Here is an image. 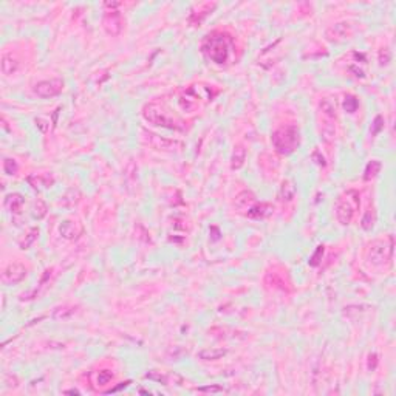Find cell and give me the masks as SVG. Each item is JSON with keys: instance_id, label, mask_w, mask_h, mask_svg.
<instances>
[{"instance_id": "obj_1", "label": "cell", "mask_w": 396, "mask_h": 396, "mask_svg": "<svg viewBox=\"0 0 396 396\" xmlns=\"http://www.w3.org/2000/svg\"><path fill=\"white\" fill-rule=\"evenodd\" d=\"M201 53L205 58L215 65H226L231 62L234 53H235V44L234 39L223 31H213L203 39L200 45Z\"/></svg>"}, {"instance_id": "obj_2", "label": "cell", "mask_w": 396, "mask_h": 396, "mask_svg": "<svg viewBox=\"0 0 396 396\" xmlns=\"http://www.w3.org/2000/svg\"><path fill=\"white\" fill-rule=\"evenodd\" d=\"M217 90H213L205 84H194L184 89L178 96V105L183 112L194 113L203 105H206L217 96Z\"/></svg>"}, {"instance_id": "obj_3", "label": "cell", "mask_w": 396, "mask_h": 396, "mask_svg": "<svg viewBox=\"0 0 396 396\" xmlns=\"http://www.w3.org/2000/svg\"><path fill=\"white\" fill-rule=\"evenodd\" d=\"M271 143L277 153L291 155L297 151L299 144H301V132L293 124L282 125L273 132Z\"/></svg>"}, {"instance_id": "obj_4", "label": "cell", "mask_w": 396, "mask_h": 396, "mask_svg": "<svg viewBox=\"0 0 396 396\" xmlns=\"http://www.w3.org/2000/svg\"><path fill=\"white\" fill-rule=\"evenodd\" d=\"M361 205V197L359 192L355 189H348L337 197L335 203V212L336 218L342 224V226H348V224L355 218L356 212Z\"/></svg>"}, {"instance_id": "obj_5", "label": "cell", "mask_w": 396, "mask_h": 396, "mask_svg": "<svg viewBox=\"0 0 396 396\" xmlns=\"http://www.w3.org/2000/svg\"><path fill=\"white\" fill-rule=\"evenodd\" d=\"M143 116L147 122H151L158 127L170 128V130H184V125L178 118H175L172 113H169L161 104L151 102L143 109Z\"/></svg>"}, {"instance_id": "obj_6", "label": "cell", "mask_w": 396, "mask_h": 396, "mask_svg": "<svg viewBox=\"0 0 396 396\" xmlns=\"http://www.w3.org/2000/svg\"><path fill=\"white\" fill-rule=\"evenodd\" d=\"M393 235H387L384 239H378L370 243L367 251V260L371 266H384L392 262L393 257Z\"/></svg>"}, {"instance_id": "obj_7", "label": "cell", "mask_w": 396, "mask_h": 396, "mask_svg": "<svg viewBox=\"0 0 396 396\" xmlns=\"http://www.w3.org/2000/svg\"><path fill=\"white\" fill-rule=\"evenodd\" d=\"M143 138L147 141L149 146H152L156 151H166V152H180L184 149V144L178 141V140H169V138L158 136L151 132H144L143 130Z\"/></svg>"}, {"instance_id": "obj_8", "label": "cell", "mask_w": 396, "mask_h": 396, "mask_svg": "<svg viewBox=\"0 0 396 396\" xmlns=\"http://www.w3.org/2000/svg\"><path fill=\"white\" fill-rule=\"evenodd\" d=\"M63 81L56 78V79H48V81H40L34 85V93L39 98H55V96L61 94L63 90Z\"/></svg>"}, {"instance_id": "obj_9", "label": "cell", "mask_w": 396, "mask_h": 396, "mask_svg": "<svg viewBox=\"0 0 396 396\" xmlns=\"http://www.w3.org/2000/svg\"><path fill=\"white\" fill-rule=\"evenodd\" d=\"M355 34V28L350 22H340V24H336L333 27H330L327 31H325V37L330 40V42H344V40H348L353 37Z\"/></svg>"}, {"instance_id": "obj_10", "label": "cell", "mask_w": 396, "mask_h": 396, "mask_svg": "<svg viewBox=\"0 0 396 396\" xmlns=\"http://www.w3.org/2000/svg\"><path fill=\"white\" fill-rule=\"evenodd\" d=\"M102 27L109 36H120L122 31V16L118 9L107 11L102 19Z\"/></svg>"}, {"instance_id": "obj_11", "label": "cell", "mask_w": 396, "mask_h": 396, "mask_svg": "<svg viewBox=\"0 0 396 396\" xmlns=\"http://www.w3.org/2000/svg\"><path fill=\"white\" fill-rule=\"evenodd\" d=\"M27 275V270L22 263H9L6 268L2 271V282L5 285H16L19 282H22Z\"/></svg>"}, {"instance_id": "obj_12", "label": "cell", "mask_w": 396, "mask_h": 396, "mask_svg": "<svg viewBox=\"0 0 396 396\" xmlns=\"http://www.w3.org/2000/svg\"><path fill=\"white\" fill-rule=\"evenodd\" d=\"M59 234H61V237L67 240H78L84 234V226L79 220L68 218V220H63L59 224Z\"/></svg>"}, {"instance_id": "obj_13", "label": "cell", "mask_w": 396, "mask_h": 396, "mask_svg": "<svg viewBox=\"0 0 396 396\" xmlns=\"http://www.w3.org/2000/svg\"><path fill=\"white\" fill-rule=\"evenodd\" d=\"M257 203V198H255V195L252 194L251 190H243V192H240V194L235 197V201H234V206H235V209H237L240 213H248L249 212V209L255 205Z\"/></svg>"}, {"instance_id": "obj_14", "label": "cell", "mask_w": 396, "mask_h": 396, "mask_svg": "<svg viewBox=\"0 0 396 396\" xmlns=\"http://www.w3.org/2000/svg\"><path fill=\"white\" fill-rule=\"evenodd\" d=\"M28 184L36 189V190H42V189H48L55 184V178H53L50 174H37V175H30L27 178Z\"/></svg>"}, {"instance_id": "obj_15", "label": "cell", "mask_w": 396, "mask_h": 396, "mask_svg": "<svg viewBox=\"0 0 396 396\" xmlns=\"http://www.w3.org/2000/svg\"><path fill=\"white\" fill-rule=\"evenodd\" d=\"M217 5L215 3H201L198 5L194 11H192L190 17H189V22L190 24H194V25H198L201 24L203 20H205L211 13H212V9L215 8Z\"/></svg>"}, {"instance_id": "obj_16", "label": "cell", "mask_w": 396, "mask_h": 396, "mask_svg": "<svg viewBox=\"0 0 396 396\" xmlns=\"http://www.w3.org/2000/svg\"><path fill=\"white\" fill-rule=\"evenodd\" d=\"M25 198L20 194H8L5 197V208L13 213V215H20L22 213Z\"/></svg>"}, {"instance_id": "obj_17", "label": "cell", "mask_w": 396, "mask_h": 396, "mask_svg": "<svg viewBox=\"0 0 396 396\" xmlns=\"http://www.w3.org/2000/svg\"><path fill=\"white\" fill-rule=\"evenodd\" d=\"M228 355V350L226 348H205L198 351V359L201 361H217L223 356Z\"/></svg>"}, {"instance_id": "obj_18", "label": "cell", "mask_w": 396, "mask_h": 396, "mask_svg": "<svg viewBox=\"0 0 396 396\" xmlns=\"http://www.w3.org/2000/svg\"><path fill=\"white\" fill-rule=\"evenodd\" d=\"M0 65H2V73L5 74V76H11V74H14L17 71L19 62L16 58H13V55H3Z\"/></svg>"}, {"instance_id": "obj_19", "label": "cell", "mask_w": 396, "mask_h": 396, "mask_svg": "<svg viewBox=\"0 0 396 396\" xmlns=\"http://www.w3.org/2000/svg\"><path fill=\"white\" fill-rule=\"evenodd\" d=\"M146 378H149V379H153V381H156V382H161V384H164V385H169V384H170V379H178V381H183V378L178 376V374L161 373V371H158V370H152V371L146 373Z\"/></svg>"}, {"instance_id": "obj_20", "label": "cell", "mask_w": 396, "mask_h": 396, "mask_svg": "<svg viewBox=\"0 0 396 396\" xmlns=\"http://www.w3.org/2000/svg\"><path fill=\"white\" fill-rule=\"evenodd\" d=\"M244 159H246V151L243 146H235L234 147V152H232V156H231V167L232 170H239L240 167H243L244 164Z\"/></svg>"}, {"instance_id": "obj_21", "label": "cell", "mask_w": 396, "mask_h": 396, "mask_svg": "<svg viewBox=\"0 0 396 396\" xmlns=\"http://www.w3.org/2000/svg\"><path fill=\"white\" fill-rule=\"evenodd\" d=\"M296 197V186L293 181L290 180H285L282 186H280V192H279V198L280 201H285V203H290L293 201V198Z\"/></svg>"}, {"instance_id": "obj_22", "label": "cell", "mask_w": 396, "mask_h": 396, "mask_svg": "<svg viewBox=\"0 0 396 396\" xmlns=\"http://www.w3.org/2000/svg\"><path fill=\"white\" fill-rule=\"evenodd\" d=\"M51 275H53V270L51 268L45 270L44 274H42V277H40V282H39L37 288H36V290H33V293L28 296V299H36L42 291L47 290V286L50 285V280H51ZM28 299H27V301H28Z\"/></svg>"}, {"instance_id": "obj_23", "label": "cell", "mask_w": 396, "mask_h": 396, "mask_svg": "<svg viewBox=\"0 0 396 396\" xmlns=\"http://www.w3.org/2000/svg\"><path fill=\"white\" fill-rule=\"evenodd\" d=\"M270 212H271L270 205H266V203H255V205L249 209V212L246 213V217H249V218H263V217L268 215Z\"/></svg>"}, {"instance_id": "obj_24", "label": "cell", "mask_w": 396, "mask_h": 396, "mask_svg": "<svg viewBox=\"0 0 396 396\" xmlns=\"http://www.w3.org/2000/svg\"><path fill=\"white\" fill-rule=\"evenodd\" d=\"M381 167H382V164H381V161H378V159H371V161H368V164L366 166V170H364V180L366 181L373 180L381 172Z\"/></svg>"}, {"instance_id": "obj_25", "label": "cell", "mask_w": 396, "mask_h": 396, "mask_svg": "<svg viewBox=\"0 0 396 396\" xmlns=\"http://www.w3.org/2000/svg\"><path fill=\"white\" fill-rule=\"evenodd\" d=\"M37 235H39V228H31L30 232L25 235V237L19 242V246H20V249H28L31 244H33L37 239Z\"/></svg>"}, {"instance_id": "obj_26", "label": "cell", "mask_w": 396, "mask_h": 396, "mask_svg": "<svg viewBox=\"0 0 396 396\" xmlns=\"http://www.w3.org/2000/svg\"><path fill=\"white\" fill-rule=\"evenodd\" d=\"M265 283L268 286H273V288H279V290H283L285 291V282L280 279L277 273H268L265 275Z\"/></svg>"}, {"instance_id": "obj_27", "label": "cell", "mask_w": 396, "mask_h": 396, "mask_svg": "<svg viewBox=\"0 0 396 396\" xmlns=\"http://www.w3.org/2000/svg\"><path fill=\"white\" fill-rule=\"evenodd\" d=\"M374 221H376V215H374V211L373 209H368L366 212V215L362 217L361 220V226L364 231H371L373 226H374Z\"/></svg>"}, {"instance_id": "obj_28", "label": "cell", "mask_w": 396, "mask_h": 396, "mask_svg": "<svg viewBox=\"0 0 396 396\" xmlns=\"http://www.w3.org/2000/svg\"><path fill=\"white\" fill-rule=\"evenodd\" d=\"M359 107V99L355 94H345L344 98V109L347 113H355Z\"/></svg>"}, {"instance_id": "obj_29", "label": "cell", "mask_w": 396, "mask_h": 396, "mask_svg": "<svg viewBox=\"0 0 396 396\" xmlns=\"http://www.w3.org/2000/svg\"><path fill=\"white\" fill-rule=\"evenodd\" d=\"M47 205H45V201L44 200H37L36 203H34V211H33V217L36 218V220H42L44 218L45 215H47Z\"/></svg>"}, {"instance_id": "obj_30", "label": "cell", "mask_w": 396, "mask_h": 396, "mask_svg": "<svg viewBox=\"0 0 396 396\" xmlns=\"http://www.w3.org/2000/svg\"><path fill=\"white\" fill-rule=\"evenodd\" d=\"M74 309L73 306H59L55 309V313H53V319H68L70 316L74 314Z\"/></svg>"}, {"instance_id": "obj_31", "label": "cell", "mask_w": 396, "mask_h": 396, "mask_svg": "<svg viewBox=\"0 0 396 396\" xmlns=\"http://www.w3.org/2000/svg\"><path fill=\"white\" fill-rule=\"evenodd\" d=\"M112 379H113V373H112V370H99L98 373H96V382H98V384L101 385V387L107 385Z\"/></svg>"}, {"instance_id": "obj_32", "label": "cell", "mask_w": 396, "mask_h": 396, "mask_svg": "<svg viewBox=\"0 0 396 396\" xmlns=\"http://www.w3.org/2000/svg\"><path fill=\"white\" fill-rule=\"evenodd\" d=\"M17 163H16V159L13 158H5L3 159V172L6 175H16L17 172Z\"/></svg>"}, {"instance_id": "obj_33", "label": "cell", "mask_w": 396, "mask_h": 396, "mask_svg": "<svg viewBox=\"0 0 396 396\" xmlns=\"http://www.w3.org/2000/svg\"><path fill=\"white\" fill-rule=\"evenodd\" d=\"M382 128H384V118H382L381 115H378V116L373 120V124H371L370 132H371V135L374 136V135H378V133L382 130Z\"/></svg>"}, {"instance_id": "obj_34", "label": "cell", "mask_w": 396, "mask_h": 396, "mask_svg": "<svg viewBox=\"0 0 396 396\" xmlns=\"http://www.w3.org/2000/svg\"><path fill=\"white\" fill-rule=\"evenodd\" d=\"M324 251H325V246H317L316 252L313 254L311 259H309V265H311V266H317L320 263V260H322V257H324Z\"/></svg>"}, {"instance_id": "obj_35", "label": "cell", "mask_w": 396, "mask_h": 396, "mask_svg": "<svg viewBox=\"0 0 396 396\" xmlns=\"http://www.w3.org/2000/svg\"><path fill=\"white\" fill-rule=\"evenodd\" d=\"M195 392H206V393H228V390L221 385H208V387L195 389Z\"/></svg>"}, {"instance_id": "obj_36", "label": "cell", "mask_w": 396, "mask_h": 396, "mask_svg": "<svg viewBox=\"0 0 396 396\" xmlns=\"http://www.w3.org/2000/svg\"><path fill=\"white\" fill-rule=\"evenodd\" d=\"M390 59H392L390 50L389 48H382L379 51V63H381V65H387V63L390 62Z\"/></svg>"}, {"instance_id": "obj_37", "label": "cell", "mask_w": 396, "mask_h": 396, "mask_svg": "<svg viewBox=\"0 0 396 396\" xmlns=\"http://www.w3.org/2000/svg\"><path fill=\"white\" fill-rule=\"evenodd\" d=\"M311 159H313V161H314L316 164H319V166H327L324 155L320 153L319 151H314V152L311 153Z\"/></svg>"}, {"instance_id": "obj_38", "label": "cell", "mask_w": 396, "mask_h": 396, "mask_svg": "<svg viewBox=\"0 0 396 396\" xmlns=\"http://www.w3.org/2000/svg\"><path fill=\"white\" fill-rule=\"evenodd\" d=\"M47 124H48V122L44 120V118H37V120H36V125L40 128V132H42V133H47V132H48L50 125H47Z\"/></svg>"}, {"instance_id": "obj_39", "label": "cell", "mask_w": 396, "mask_h": 396, "mask_svg": "<svg viewBox=\"0 0 396 396\" xmlns=\"http://www.w3.org/2000/svg\"><path fill=\"white\" fill-rule=\"evenodd\" d=\"M376 366H378V356L371 353V355H368V370H374Z\"/></svg>"}]
</instances>
